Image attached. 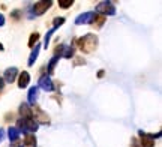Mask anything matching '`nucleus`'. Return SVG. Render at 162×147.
Segmentation results:
<instances>
[{"instance_id":"obj_22","label":"nucleus","mask_w":162,"mask_h":147,"mask_svg":"<svg viewBox=\"0 0 162 147\" xmlns=\"http://www.w3.org/2000/svg\"><path fill=\"white\" fill-rule=\"evenodd\" d=\"M5 26V17H3V14H0V27Z\"/></svg>"},{"instance_id":"obj_2","label":"nucleus","mask_w":162,"mask_h":147,"mask_svg":"<svg viewBox=\"0 0 162 147\" xmlns=\"http://www.w3.org/2000/svg\"><path fill=\"white\" fill-rule=\"evenodd\" d=\"M17 125L20 126V129H18V131H23L26 135L36 132V131H38V128H39L36 120H26V119H20Z\"/></svg>"},{"instance_id":"obj_18","label":"nucleus","mask_w":162,"mask_h":147,"mask_svg":"<svg viewBox=\"0 0 162 147\" xmlns=\"http://www.w3.org/2000/svg\"><path fill=\"white\" fill-rule=\"evenodd\" d=\"M74 5V0H59V6L62 9H68L69 6H72Z\"/></svg>"},{"instance_id":"obj_5","label":"nucleus","mask_w":162,"mask_h":147,"mask_svg":"<svg viewBox=\"0 0 162 147\" xmlns=\"http://www.w3.org/2000/svg\"><path fill=\"white\" fill-rule=\"evenodd\" d=\"M94 17H96V14L92 12V11H89V12H84L78 15L77 18H75V24L77 26H81V24H90V23H93Z\"/></svg>"},{"instance_id":"obj_1","label":"nucleus","mask_w":162,"mask_h":147,"mask_svg":"<svg viewBox=\"0 0 162 147\" xmlns=\"http://www.w3.org/2000/svg\"><path fill=\"white\" fill-rule=\"evenodd\" d=\"M78 47H80V50L83 53H92L98 47V38L93 33L84 35L83 38L78 39Z\"/></svg>"},{"instance_id":"obj_11","label":"nucleus","mask_w":162,"mask_h":147,"mask_svg":"<svg viewBox=\"0 0 162 147\" xmlns=\"http://www.w3.org/2000/svg\"><path fill=\"white\" fill-rule=\"evenodd\" d=\"M138 134L141 137V146L143 147H153L155 146V141L152 140V138H148V135L146 132H143V131H138Z\"/></svg>"},{"instance_id":"obj_13","label":"nucleus","mask_w":162,"mask_h":147,"mask_svg":"<svg viewBox=\"0 0 162 147\" xmlns=\"http://www.w3.org/2000/svg\"><path fill=\"white\" fill-rule=\"evenodd\" d=\"M24 147H38V141L33 134H27L24 138Z\"/></svg>"},{"instance_id":"obj_20","label":"nucleus","mask_w":162,"mask_h":147,"mask_svg":"<svg viewBox=\"0 0 162 147\" xmlns=\"http://www.w3.org/2000/svg\"><path fill=\"white\" fill-rule=\"evenodd\" d=\"M131 147H140V144H138L137 138H132V140H131Z\"/></svg>"},{"instance_id":"obj_23","label":"nucleus","mask_w":162,"mask_h":147,"mask_svg":"<svg viewBox=\"0 0 162 147\" xmlns=\"http://www.w3.org/2000/svg\"><path fill=\"white\" fill-rule=\"evenodd\" d=\"M3 86H5V81H3V78H0V90L3 89Z\"/></svg>"},{"instance_id":"obj_12","label":"nucleus","mask_w":162,"mask_h":147,"mask_svg":"<svg viewBox=\"0 0 162 147\" xmlns=\"http://www.w3.org/2000/svg\"><path fill=\"white\" fill-rule=\"evenodd\" d=\"M39 50H40V45L39 44H36L33 47V51H32V54H30V57H29V66H33V63L36 62V59H38V56H39Z\"/></svg>"},{"instance_id":"obj_16","label":"nucleus","mask_w":162,"mask_h":147,"mask_svg":"<svg viewBox=\"0 0 162 147\" xmlns=\"http://www.w3.org/2000/svg\"><path fill=\"white\" fill-rule=\"evenodd\" d=\"M60 57H57V56H54L53 59L50 60V63H48V74L51 75L53 74V71H54V66H56V63H57V60H59Z\"/></svg>"},{"instance_id":"obj_21","label":"nucleus","mask_w":162,"mask_h":147,"mask_svg":"<svg viewBox=\"0 0 162 147\" xmlns=\"http://www.w3.org/2000/svg\"><path fill=\"white\" fill-rule=\"evenodd\" d=\"M5 140V129L3 128H0V143Z\"/></svg>"},{"instance_id":"obj_17","label":"nucleus","mask_w":162,"mask_h":147,"mask_svg":"<svg viewBox=\"0 0 162 147\" xmlns=\"http://www.w3.org/2000/svg\"><path fill=\"white\" fill-rule=\"evenodd\" d=\"M38 39H39V33H32V35H30V39H29V47L33 48L35 45H36Z\"/></svg>"},{"instance_id":"obj_14","label":"nucleus","mask_w":162,"mask_h":147,"mask_svg":"<svg viewBox=\"0 0 162 147\" xmlns=\"http://www.w3.org/2000/svg\"><path fill=\"white\" fill-rule=\"evenodd\" d=\"M8 137H9V140L11 141H17L18 138H20V131H18L17 128L9 126V129H8Z\"/></svg>"},{"instance_id":"obj_9","label":"nucleus","mask_w":162,"mask_h":147,"mask_svg":"<svg viewBox=\"0 0 162 147\" xmlns=\"http://www.w3.org/2000/svg\"><path fill=\"white\" fill-rule=\"evenodd\" d=\"M38 96H39V87H38V86L30 87V90H29V95H27L29 105H35V102L38 101Z\"/></svg>"},{"instance_id":"obj_6","label":"nucleus","mask_w":162,"mask_h":147,"mask_svg":"<svg viewBox=\"0 0 162 147\" xmlns=\"http://www.w3.org/2000/svg\"><path fill=\"white\" fill-rule=\"evenodd\" d=\"M38 87L42 89V90H45V92H53L54 84H53V81H51V78H50V75H42V77L39 78Z\"/></svg>"},{"instance_id":"obj_10","label":"nucleus","mask_w":162,"mask_h":147,"mask_svg":"<svg viewBox=\"0 0 162 147\" xmlns=\"http://www.w3.org/2000/svg\"><path fill=\"white\" fill-rule=\"evenodd\" d=\"M29 83H30V74L27 72V71H23V72L18 75V87H20V89H24V87L29 86Z\"/></svg>"},{"instance_id":"obj_19","label":"nucleus","mask_w":162,"mask_h":147,"mask_svg":"<svg viewBox=\"0 0 162 147\" xmlns=\"http://www.w3.org/2000/svg\"><path fill=\"white\" fill-rule=\"evenodd\" d=\"M65 23V18L63 17H59V18H54V21H53V27L54 29H57V27H60L62 24Z\"/></svg>"},{"instance_id":"obj_8","label":"nucleus","mask_w":162,"mask_h":147,"mask_svg":"<svg viewBox=\"0 0 162 147\" xmlns=\"http://www.w3.org/2000/svg\"><path fill=\"white\" fill-rule=\"evenodd\" d=\"M20 114H21V117L26 119V120H35L33 119V111L30 110L29 104H21L20 105Z\"/></svg>"},{"instance_id":"obj_3","label":"nucleus","mask_w":162,"mask_h":147,"mask_svg":"<svg viewBox=\"0 0 162 147\" xmlns=\"http://www.w3.org/2000/svg\"><path fill=\"white\" fill-rule=\"evenodd\" d=\"M96 12L101 14L102 17L114 15L116 14V6H113V3H111V2H101V3L96 6Z\"/></svg>"},{"instance_id":"obj_15","label":"nucleus","mask_w":162,"mask_h":147,"mask_svg":"<svg viewBox=\"0 0 162 147\" xmlns=\"http://www.w3.org/2000/svg\"><path fill=\"white\" fill-rule=\"evenodd\" d=\"M57 29H54V27H51L50 30H48V33L45 35V41H44V47L47 48L48 47V44H50V39H51V36H53V33L56 32Z\"/></svg>"},{"instance_id":"obj_4","label":"nucleus","mask_w":162,"mask_h":147,"mask_svg":"<svg viewBox=\"0 0 162 147\" xmlns=\"http://www.w3.org/2000/svg\"><path fill=\"white\" fill-rule=\"evenodd\" d=\"M51 5H53V2L51 0H48V2H36L33 6H32V11H33V14H32V17H36V15H42V14H45L51 8Z\"/></svg>"},{"instance_id":"obj_24","label":"nucleus","mask_w":162,"mask_h":147,"mask_svg":"<svg viewBox=\"0 0 162 147\" xmlns=\"http://www.w3.org/2000/svg\"><path fill=\"white\" fill-rule=\"evenodd\" d=\"M98 77H99V78H101V77H104V71H99V72H98Z\"/></svg>"},{"instance_id":"obj_7","label":"nucleus","mask_w":162,"mask_h":147,"mask_svg":"<svg viewBox=\"0 0 162 147\" xmlns=\"http://www.w3.org/2000/svg\"><path fill=\"white\" fill-rule=\"evenodd\" d=\"M17 75H18V69L15 66H12V68H8L6 71H5V74H3V78H5V83H14V81L17 80Z\"/></svg>"}]
</instances>
